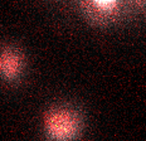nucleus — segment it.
Here are the masks:
<instances>
[{
    "label": "nucleus",
    "instance_id": "nucleus-1",
    "mask_svg": "<svg viewBox=\"0 0 146 141\" xmlns=\"http://www.w3.org/2000/svg\"><path fill=\"white\" fill-rule=\"evenodd\" d=\"M43 127L49 141H74L82 132L83 121L76 110L59 106L47 112Z\"/></svg>",
    "mask_w": 146,
    "mask_h": 141
},
{
    "label": "nucleus",
    "instance_id": "nucleus-3",
    "mask_svg": "<svg viewBox=\"0 0 146 141\" xmlns=\"http://www.w3.org/2000/svg\"><path fill=\"white\" fill-rule=\"evenodd\" d=\"M83 11L87 14V17L93 21L98 23H107L118 15L120 11V4L117 1H87L82 4Z\"/></svg>",
    "mask_w": 146,
    "mask_h": 141
},
{
    "label": "nucleus",
    "instance_id": "nucleus-2",
    "mask_svg": "<svg viewBox=\"0 0 146 141\" xmlns=\"http://www.w3.org/2000/svg\"><path fill=\"white\" fill-rule=\"evenodd\" d=\"M24 61L22 54L13 48L0 49V77L8 82H17L22 77Z\"/></svg>",
    "mask_w": 146,
    "mask_h": 141
}]
</instances>
